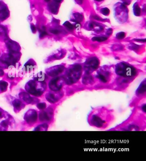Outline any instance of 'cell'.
<instances>
[{
  "instance_id": "9a60e30c",
  "label": "cell",
  "mask_w": 146,
  "mask_h": 161,
  "mask_svg": "<svg viewBox=\"0 0 146 161\" xmlns=\"http://www.w3.org/2000/svg\"><path fill=\"white\" fill-rule=\"evenodd\" d=\"M46 2H49L50 1V0H45Z\"/></svg>"
},
{
  "instance_id": "3957f363",
  "label": "cell",
  "mask_w": 146,
  "mask_h": 161,
  "mask_svg": "<svg viewBox=\"0 0 146 161\" xmlns=\"http://www.w3.org/2000/svg\"><path fill=\"white\" fill-rule=\"evenodd\" d=\"M57 4H51L49 6V8L50 9L51 11L54 13L57 10Z\"/></svg>"
},
{
  "instance_id": "ac0fdd59",
  "label": "cell",
  "mask_w": 146,
  "mask_h": 161,
  "mask_svg": "<svg viewBox=\"0 0 146 161\" xmlns=\"http://www.w3.org/2000/svg\"></svg>"
},
{
  "instance_id": "8992f818",
  "label": "cell",
  "mask_w": 146,
  "mask_h": 161,
  "mask_svg": "<svg viewBox=\"0 0 146 161\" xmlns=\"http://www.w3.org/2000/svg\"><path fill=\"white\" fill-rule=\"evenodd\" d=\"M38 77L39 78V80L40 81L43 80L44 79V74L43 73H42V72H40V73H39V75H38Z\"/></svg>"
},
{
  "instance_id": "5b68a950",
  "label": "cell",
  "mask_w": 146,
  "mask_h": 161,
  "mask_svg": "<svg viewBox=\"0 0 146 161\" xmlns=\"http://www.w3.org/2000/svg\"><path fill=\"white\" fill-rule=\"evenodd\" d=\"M125 33L124 32H121L117 35L116 37L119 39H122L125 37Z\"/></svg>"
},
{
  "instance_id": "30bf717a",
  "label": "cell",
  "mask_w": 146,
  "mask_h": 161,
  "mask_svg": "<svg viewBox=\"0 0 146 161\" xmlns=\"http://www.w3.org/2000/svg\"><path fill=\"white\" fill-rule=\"evenodd\" d=\"M75 29H76V31H80V29H81V25H80V24L77 23L76 24V25H75Z\"/></svg>"
},
{
  "instance_id": "5bb4252c",
  "label": "cell",
  "mask_w": 146,
  "mask_h": 161,
  "mask_svg": "<svg viewBox=\"0 0 146 161\" xmlns=\"http://www.w3.org/2000/svg\"><path fill=\"white\" fill-rule=\"evenodd\" d=\"M54 0L58 2H61V0Z\"/></svg>"
},
{
  "instance_id": "8fae6325",
  "label": "cell",
  "mask_w": 146,
  "mask_h": 161,
  "mask_svg": "<svg viewBox=\"0 0 146 161\" xmlns=\"http://www.w3.org/2000/svg\"><path fill=\"white\" fill-rule=\"evenodd\" d=\"M46 35H47V33L45 31H41L40 34V37L42 38V37H44Z\"/></svg>"
},
{
  "instance_id": "7c38bea8",
  "label": "cell",
  "mask_w": 146,
  "mask_h": 161,
  "mask_svg": "<svg viewBox=\"0 0 146 161\" xmlns=\"http://www.w3.org/2000/svg\"><path fill=\"white\" fill-rule=\"evenodd\" d=\"M50 32L51 33H54V34H57V33H59L58 30H56V29H53V30H51Z\"/></svg>"
},
{
  "instance_id": "9c48e42d",
  "label": "cell",
  "mask_w": 146,
  "mask_h": 161,
  "mask_svg": "<svg viewBox=\"0 0 146 161\" xmlns=\"http://www.w3.org/2000/svg\"><path fill=\"white\" fill-rule=\"evenodd\" d=\"M134 10L136 11V14H139L140 13V8L138 7V6H136V7L134 8Z\"/></svg>"
},
{
  "instance_id": "2e32d148",
  "label": "cell",
  "mask_w": 146,
  "mask_h": 161,
  "mask_svg": "<svg viewBox=\"0 0 146 161\" xmlns=\"http://www.w3.org/2000/svg\"><path fill=\"white\" fill-rule=\"evenodd\" d=\"M98 0V1H101L102 0Z\"/></svg>"
},
{
  "instance_id": "6da1fadb",
  "label": "cell",
  "mask_w": 146,
  "mask_h": 161,
  "mask_svg": "<svg viewBox=\"0 0 146 161\" xmlns=\"http://www.w3.org/2000/svg\"><path fill=\"white\" fill-rule=\"evenodd\" d=\"M116 73L122 76H132L136 75V70L125 63H120L116 67Z\"/></svg>"
},
{
  "instance_id": "7a4b0ae2",
  "label": "cell",
  "mask_w": 146,
  "mask_h": 161,
  "mask_svg": "<svg viewBox=\"0 0 146 161\" xmlns=\"http://www.w3.org/2000/svg\"><path fill=\"white\" fill-rule=\"evenodd\" d=\"M103 113H101L100 112L101 114L96 112L93 114L91 117L90 120L92 124L98 127H102L105 124L107 121L106 117H105L104 114V113H103Z\"/></svg>"
},
{
  "instance_id": "52a82bcc",
  "label": "cell",
  "mask_w": 146,
  "mask_h": 161,
  "mask_svg": "<svg viewBox=\"0 0 146 161\" xmlns=\"http://www.w3.org/2000/svg\"><path fill=\"white\" fill-rule=\"evenodd\" d=\"M102 12L103 14L104 15H108V14H109V9H108V8H103V9H102Z\"/></svg>"
},
{
  "instance_id": "e0dca14e",
  "label": "cell",
  "mask_w": 146,
  "mask_h": 161,
  "mask_svg": "<svg viewBox=\"0 0 146 161\" xmlns=\"http://www.w3.org/2000/svg\"></svg>"
},
{
  "instance_id": "277c9868",
  "label": "cell",
  "mask_w": 146,
  "mask_h": 161,
  "mask_svg": "<svg viewBox=\"0 0 146 161\" xmlns=\"http://www.w3.org/2000/svg\"><path fill=\"white\" fill-rule=\"evenodd\" d=\"M107 39L105 37H95L93 38V40L94 41H97L98 42H103V41H104L105 40Z\"/></svg>"
},
{
  "instance_id": "ba28073f",
  "label": "cell",
  "mask_w": 146,
  "mask_h": 161,
  "mask_svg": "<svg viewBox=\"0 0 146 161\" xmlns=\"http://www.w3.org/2000/svg\"><path fill=\"white\" fill-rule=\"evenodd\" d=\"M64 24L65 25H66L68 29H73V26L72 25H71V24H70V23L66 22V23H65Z\"/></svg>"
},
{
  "instance_id": "4fadbf2b",
  "label": "cell",
  "mask_w": 146,
  "mask_h": 161,
  "mask_svg": "<svg viewBox=\"0 0 146 161\" xmlns=\"http://www.w3.org/2000/svg\"><path fill=\"white\" fill-rule=\"evenodd\" d=\"M31 29L33 33H34L36 32V28H35V26H34L33 25H32L31 26Z\"/></svg>"
}]
</instances>
